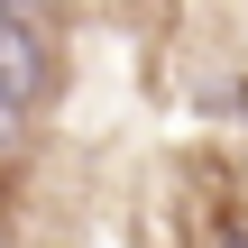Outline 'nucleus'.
Instances as JSON below:
<instances>
[{"instance_id": "obj_1", "label": "nucleus", "mask_w": 248, "mask_h": 248, "mask_svg": "<svg viewBox=\"0 0 248 248\" xmlns=\"http://www.w3.org/2000/svg\"><path fill=\"white\" fill-rule=\"evenodd\" d=\"M37 92H46V28L0 9V101L9 110H37Z\"/></svg>"}, {"instance_id": "obj_2", "label": "nucleus", "mask_w": 248, "mask_h": 248, "mask_svg": "<svg viewBox=\"0 0 248 248\" xmlns=\"http://www.w3.org/2000/svg\"><path fill=\"white\" fill-rule=\"evenodd\" d=\"M0 9H9V18H37V28L55 18V0H0Z\"/></svg>"}, {"instance_id": "obj_3", "label": "nucleus", "mask_w": 248, "mask_h": 248, "mask_svg": "<svg viewBox=\"0 0 248 248\" xmlns=\"http://www.w3.org/2000/svg\"><path fill=\"white\" fill-rule=\"evenodd\" d=\"M212 248H248V230H221V239H212Z\"/></svg>"}]
</instances>
